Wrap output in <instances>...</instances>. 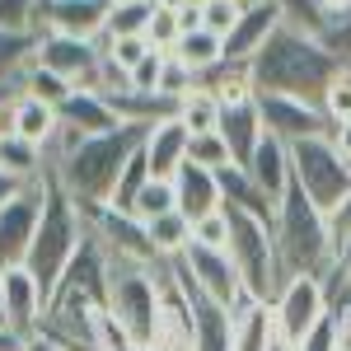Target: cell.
Here are the masks:
<instances>
[{
  "mask_svg": "<svg viewBox=\"0 0 351 351\" xmlns=\"http://www.w3.org/2000/svg\"><path fill=\"white\" fill-rule=\"evenodd\" d=\"M145 136H150V127H141V122H122V127L99 132V136H80V132L56 127L52 145H47V169H52L56 183L80 202V211L108 206L122 169L145 145Z\"/></svg>",
  "mask_w": 351,
  "mask_h": 351,
  "instance_id": "cell-1",
  "label": "cell"
},
{
  "mask_svg": "<svg viewBox=\"0 0 351 351\" xmlns=\"http://www.w3.org/2000/svg\"><path fill=\"white\" fill-rule=\"evenodd\" d=\"M248 66H253V89L258 94H291V99L319 104V108H324L328 84L342 71V61L332 56V47L324 38H309V33L286 24L258 47V56Z\"/></svg>",
  "mask_w": 351,
  "mask_h": 351,
  "instance_id": "cell-2",
  "label": "cell"
},
{
  "mask_svg": "<svg viewBox=\"0 0 351 351\" xmlns=\"http://www.w3.org/2000/svg\"><path fill=\"white\" fill-rule=\"evenodd\" d=\"M271 234H276V253H281L286 276H328L337 267V243H332V230H328V211L304 197V188L295 178L276 202Z\"/></svg>",
  "mask_w": 351,
  "mask_h": 351,
  "instance_id": "cell-3",
  "label": "cell"
},
{
  "mask_svg": "<svg viewBox=\"0 0 351 351\" xmlns=\"http://www.w3.org/2000/svg\"><path fill=\"white\" fill-rule=\"evenodd\" d=\"M84 234H89V220H84L80 202L61 188L52 178V169H47V206H43V225H38V239H33L28 263H24L38 276L47 304H52L56 281H61V271L71 267V258H75V248L84 243Z\"/></svg>",
  "mask_w": 351,
  "mask_h": 351,
  "instance_id": "cell-4",
  "label": "cell"
},
{
  "mask_svg": "<svg viewBox=\"0 0 351 351\" xmlns=\"http://www.w3.org/2000/svg\"><path fill=\"white\" fill-rule=\"evenodd\" d=\"M220 211L230 216V258H234V267H239L248 295L271 304V300L281 295V286L291 281L286 267H281L271 225H263V220L248 216V211H234V206H220Z\"/></svg>",
  "mask_w": 351,
  "mask_h": 351,
  "instance_id": "cell-5",
  "label": "cell"
},
{
  "mask_svg": "<svg viewBox=\"0 0 351 351\" xmlns=\"http://www.w3.org/2000/svg\"><path fill=\"white\" fill-rule=\"evenodd\" d=\"M108 314L117 328L132 337L136 347H155L160 337V314H164V291L160 271L141 263H112V291H108Z\"/></svg>",
  "mask_w": 351,
  "mask_h": 351,
  "instance_id": "cell-6",
  "label": "cell"
},
{
  "mask_svg": "<svg viewBox=\"0 0 351 351\" xmlns=\"http://www.w3.org/2000/svg\"><path fill=\"white\" fill-rule=\"evenodd\" d=\"M169 263H173L178 276H188L202 295L216 300V304H225L230 314H243V309L263 304V300L248 295V286H243V276H239V267H234V258H230V248H202V243H188V253H178V258H169Z\"/></svg>",
  "mask_w": 351,
  "mask_h": 351,
  "instance_id": "cell-7",
  "label": "cell"
},
{
  "mask_svg": "<svg viewBox=\"0 0 351 351\" xmlns=\"http://www.w3.org/2000/svg\"><path fill=\"white\" fill-rule=\"evenodd\" d=\"M291 178L304 188L309 202H319L324 211H332L351 192V164L332 145V136H314V141L291 145Z\"/></svg>",
  "mask_w": 351,
  "mask_h": 351,
  "instance_id": "cell-8",
  "label": "cell"
},
{
  "mask_svg": "<svg viewBox=\"0 0 351 351\" xmlns=\"http://www.w3.org/2000/svg\"><path fill=\"white\" fill-rule=\"evenodd\" d=\"M271 319H276V337H281L286 347H300V342L328 319L324 276H291V281L281 286V295L271 300Z\"/></svg>",
  "mask_w": 351,
  "mask_h": 351,
  "instance_id": "cell-9",
  "label": "cell"
},
{
  "mask_svg": "<svg viewBox=\"0 0 351 351\" xmlns=\"http://www.w3.org/2000/svg\"><path fill=\"white\" fill-rule=\"evenodd\" d=\"M43 206H47V178L24 183L0 206V267H24L28 263V248H33L38 225H43Z\"/></svg>",
  "mask_w": 351,
  "mask_h": 351,
  "instance_id": "cell-10",
  "label": "cell"
},
{
  "mask_svg": "<svg viewBox=\"0 0 351 351\" xmlns=\"http://www.w3.org/2000/svg\"><path fill=\"white\" fill-rule=\"evenodd\" d=\"M89 230L99 234V243L112 253V263H141V267H155V243H150V225L132 211H117V206H89L84 211Z\"/></svg>",
  "mask_w": 351,
  "mask_h": 351,
  "instance_id": "cell-11",
  "label": "cell"
},
{
  "mask_svg": "<svg viewBox=\"0 0 351 351\" xmlns=\"http://www.w3.org/2000/svg\"><path fill=\"white\" fill-rule=\"evenodd\" d=\"M38 66L56 71L75 89H99L104 84V43L99 38H61V33H43L38 47Z\"/></svg>",
  "mask_w": 351,
  "mask_h": 351,
  "instance_id": "cell-12",
  "label": "cell"
},
{
  "mask_svg": "<svg viewBox=\"0 0 351 351\" xmlns=\"http://www.w3.org/2000/svg\"><path fill=\"white\" fill-rule=\"evenodd\" d=\"M108 291H112V253L99 243V234L89 230L84 243L75 248V258H71V267L61 271L52 300L71 295V300H89V304L108 309Z\"/></svg>",
  "mask_w": 351,
  "mask_h": 351,
  "instance_id": "cell-13",
  "label": "cell"
},
{
  "mask_svg": "<svg viewBox=\"0 0 351 351\" xmlns=\"http://www.w3.org/2000/svg\"><path fill=\"white\" fill-rule=\"evenodd\" d=\"M258 108H263V127L271 136H281L286 145L332 136V122L319 104H304V99H291V94H258Z\"/></svg>",
  "mask_w": 351,
  "mask_h": 351,
  "instance_id": "cell-14",
  "label": "cell"
},
{
  "mask_svg": "<svg viewBox=\"0 0 351 351\" xmlns=\"http://www.w3.org/2000/svg\"><path fill=\"white\" fill-rule=\"evenodd\" d=\"M108 0H43L38 5V33H61V38H104L108 28Z\"/></svg>",
  "mask_w": 351,
  "mask_h": 351,
  "instance_id": "cell-15",
  "label": "cell"
},
{
  "mask_svg": "<svg viewBox=\"0 0 351 351\" xmlns=\"http://www.w3.org/2000/svg\"><path fill=\"white\" fill-rule=\"evenodd\" d=\"M5 314H10V332H19L24 342H38L43 319H47V295L28 267H5Z\"/></svg>",
  "mask_w": 351,
  "mask_h": 351,
  "instance_id": "cell-16",
  "label": "cell"
},
{
  "mask_svg": "<svg viewBox=\"0 0 351 351\" xmlns=\"http://www.w3.org/2000/svg\"><path fill=\"white\" fill-rule=\"evenodd\" d=\"M173 271V263H169ZM173 281L183 286V295L192 300V328H197V351H234V314L216 304V300H206L197 286H192L188 276H178L173 271Z\"/></svg>",
  "mask_w": 351,
  "mask_h": 351,
  "instance_id": "cell-17",
  "label": "cell"
},
{
  "mask_svg": "<svg viewBox=\"0 0 351 351\" xmlns=\"http://www.w3.org/2000/svg\"><path fill=\"white\" fill-rule=\"evenodd\" d=\"M276 28H281L276 0H253V5H243L239 24L230 28V38H225V61H253L258 47L267 43Z\"/></svg>",
  "mask_w": 351,
  "mask_h": 351,
  "instance_id": "cell-18",
  "label": "cell"
},
{
  "mask_svg": "<svg viewBox=\"0 0 351 351\" xmlns=\"http://www.w3.org/2000/svg\"><path fill=\"white\" fill-rule=\"evenodd\" d=\"M173 192H178V211L197 225V220H206V216H216L220 211V173L216 169H202V164H183L178 173H173Z\"/></svg>",
  "mask_w": 351,
  "mask_h": 351,
  "instance_id": "cell-19",
  "label": "cell"
},
{
  "mask_svg": "<svg viewBox=\"0 0 351 351\" xmlns=\"http://www.w3.org/2000/svg\"><path fill=\"white\" fill-rule=\"evenodd\" d=\"M56 108L52 104H43V99H33V94H14V104H10V112L0 117V136H24V141H33V145H52L56 136Z\"/></svg>",
  "mask_w": 351,
  "mask_h": 351,
  "instance_id": "cell-20",
  "label": "cell"
},
{
  "mask_svg": "<svg viewBox=\"0 0 351 351\" xmlns=\"http://www.w3.org/2000/svg\"><path fill=\"white\" fill-rule=\"evenodd\" d=\"M220 136H225V145H230L234 164H248V160H253L258 141L267 136L258 99H243V104H225V112H220Z\"/></svg>",
  "mask_w": 351,
  "mask_h": 351,
  "instance_id": "cell-21",
  "label": "cell"
},
{
  "mask_svg": "<svg viewBox=\"0 0 351 351\" xmlns=\"http://www.w3.org/2000/svg\"><path fill=\"white\" fill-rule=\"evenodd\" d=\"M56 122H61L66 132H80V136H99V132L122 127V117L108 108V99H104L99 89H75V94L56 108Z\"/></svg>",
  "mask_w": 351,
  "mask_h": 351,
  "instance_id": "cell-22",
  "label": "cell"
},
{
  "mask_svg": "<svg viewBox=\"0 0 351 351\" xmlns=\"http://www.w3.org/2000/svg\"><path fill=\"white\" fill-rule=\"evenodd\" d=\"M188 141H192V132L178 122V117L155 122L150 136H145V160H150V173H155V178H173V173L188 164Z\"/></svg>",
  "mask_w": 351,
  "mask_h": 351,
  "instance_id": "cell-23",
  "label": "cell"
},
{
  "mask_svg": "<svg viewBox=\"0 0 351 351\" xmlns=\"http://www.w3.org/2000/svg\"><path fill=\"white\" fill-rule=\"evenodd\" d=\"M248 169V178L258 183V188L267 192L271 202H281V192L291 188V145L281 141V136H263L258 141V150H253V160L243 164Z\"/></svg>",
  "mask_w": 351,
  "mask_h": 351,
  "instance_id": "cell-24",
  "label": "cell"
},
{
  "mask_svg": "<svg viewBox=\"0 0 351 351\" xmlns=\"http://www.w3.org/2000/svg\"><path fill=\"white\" fill-rule=\"evenodd\" d=\"M220 197H225L220 206H234V211L258 216L263 225H276V202H271L267 192L248 178V169H243V164H225V169H220Z\"/></svg>",
  "mask_w": 351,
  "mask_h": 351,
  "instance_id": "cell-25",
  "label": "cell"
},
{
  "mask_svg": "<svg viewBox=\"0 0 351 351\" xmlns=\"http://www.w3.org/2000/svg\"><path fill=\"white\" fill-rule=\"evenodd\" d=\"M43 33L38 28H0V84H24L28 66L38 61Z\"/></svg>",
  "mask_w": 351,
  "mask_h": 351,
  "instance_id": "cell-26",
  "label": "cell"
},
{
  "mask_svg": "<svg viewBox=\"0 0 351 351\" xmlns=\"http://www.w3.org/2000/svg\"><path fill=\"white\" fill-rule=\"evenodd\" d=\"M0 169L19 183H38V178H47V150L24 136H0Z\"/></svg>",
  "mask_w": 351,
  "mask_h": 351,
  "instance_id": "cell-27",
  "label": "cell"
},
{
  "mask_svg": "<svg viewBox=\"0 0 351 351\" xmlns=\"http://www.w3.org/2000/svg\"><path fill=\"white\" fill-rule=\"evenodd\" d=\"M276 319H271V304H253L234 314V351H276Z\"/></svg>",
  "mask_w": 351,
  "mask_h": 351,
  "instance_id": "cell-28",
  "label": "cell"
},
{
  "mask_svg": "<svg viewBox=\"0 0 351 351\" xmlns=\"http://www.w3.org/2000/svg\"><path fill=\"white\" fill-rule=\"evenodd\" d=\"M173 56H178L183 66H192L197 75H206V71H216L220 61H225V38H220V33H211V28H192V33H183V38H178Z\"/></svg>",
  "mask_w": 351,
  "mask_h": 351,
  "instance_id": "cell-29",
  "label": "cell"
},
{
  "mask_svg": "<svg viewBox=\"0 0 351 351\" xmlns=\"http://www.w3.org/2000/svg\"><path fill=\"white\" fill-rule=\"evenodd\" d=\"M220 112H225V104H220L206 84H197V89H188V94L178 99V122H183L192 136L220 132Z\"/></svg>",
  "mask_w": 351,
  "mask_h": 351,
  "instance_id": "cell-30",
  "label": "cell"
},
{
  "mask_svg": "<svg viewBox=\"0 0 351 351\" xmlns=\"http://www.w3.org/2000/svg\"><path fill=\"white\" fill-rule=\"evenodd\" d=\"M150 243H155V258L169 263V258H178V253H188L192 243V220L183 211H169V216L150 220Z\"/></svg>",
  "mask_w": 351,
  "mask_h": 351,
  "instance_id": "cell-31",
  "label": "cell"
},
{
  "mask_svg": "<svg viewBox=\"0 0 351 351\" xmlns=\"http://www.w3.org/2000/svg\"><path fill=\"white\" fill-rule=\"evenodd\" d=\"M155 10H160V0H127V5H112L104 38H145Z\"/></svg>",
  "mask_w": 351,
  "mask_h": 351,
  "instance_id": "cell-32",
  "label": "cell"
},
{
  "mask_svg": "<svg viewBox=\"0 0 351 351\" xmlns=\"http://www.w3.org/2000/svg\"><path fill=\"white\" fill-rule=\"evenodd\" d=\"M276 10H281L286 28H300L309 38H328V28H332V14L324 0H276Z\"/></svg>",
  "mask_w": 351,
  "mask_h": 351,
  "instance_id": "cell-33",
  "label": "cell"
},
{
  "mask_svg": "<svg viewBox=\"0 0 351 351\" xmlns=\"http://www.w3.org/2000/svg\"><path fill=\"white\" fill-rule=\"evenodd\" d=\"M169 211H178L173 178H150V183L141 188V197L132 202V216H141L145 225H150V220H160V216H169Z\"/></svg>",
  "mask_w": 351,
  "mask_h": 351,
  "instance_id": "cell-34",
  "label": "cell"
},
{
  "mask_svg": "<svg viewBox=\"0 0 351 351\" xmlns=\"http://www.w3.org/2000/svg\"><path fill=\"white\" fill-rule=\"evenodd\" d=\"M150 178H155V173H150L145 145H141L132 160H127V169H122V178H117V192H112V202H108V206H117V211H132V202L141 197V188H145Z\"/></svg>",
  "mask_w": 351,
  "mask_h": 351,
  "instance_id": "cell-35",
  "label": "cell"
},
{
  "mask_svg": "<svg viewBox=\"0 0 351 351\" xmlns=\"http://www.w3.org/2000/svg\"><path fill=\"white\" fill-rule=\"evenodd\" d=\"M24 94H33V99H43V104H52V108H61L71 94H75V84H66L56 71H47V66H28V75H24Z\"/></svg>",
  "mask_w": 351,
  "mask_h": 351,
  "instance_id": "cell-36",
  "label": "cell"
},
{
  "mask_svg": "<svg viewBox=\"0 0 351 351\" xmlns=\"http://www.w3.org/2000/svg\"><path fill=\"white\" fill-rule=\"evenodd\" d=\"M188 160L202 164V169H225V164H234V155H230V145H225V136L220 132H202L188 141Z\"/></svg>",
  "mask_w": 351,
  "mask_h": 351,
  "instance_id": "cell-37",
  "label": "cell"
},
{
  "mask_svg": "<svg viewBox=\"0 0 351 351\" xmlns=\"http://www.w3.org/2000/svg\"><path fill=\"white\" fill-rule=\"evenodd\" d=\"M178 38H183L178 5H160V10H155V19H150V28H145V43H150L155 52H173V47H178Z\"/></svg>",
  "mask_w": 351,
  "mask_h": 351,
  "instance_id": "cell-38",
  "label": "cell"
},
{
  "mask_svg": "<svg viewBox=\"0 0 351 351\" xmlns=\"http://www.w3.org/2000/svg\"><path fill=\"white\" fill-rule=\"evenodd\" d=\"M99 43H104V56H108L117 71H127V75H132V66H141L145 56L155 52L145 38H99Z\"/></svg>",
  "mask_w": 351,
  "mask_h": 351,
  "instance_id": "cell-39",
  "label": "cell"
},
{
  "mask_svg": "<svg viewBox=\"0 0 351 351\" xmlns=\"http://www.w3.org/2000/svg\"><path fill=\"white\" fill-rule=\"evenodd\" d=\"M324 112H328V122H332V127L351 122V66H342V71H337V80L328 84V94H324Z\"/></svg>",
  "mask_w": 351,
  "mask_h": 351,
  "instance_id": "cell-40",
  "label": "cell"
},
{
  "mask_svg": "<svg viewBox=\"0 0 351 351\" xmlns=\"http://www.w3.org/2000/svg\"><path fill=\"white\" fill-rule=\"evenodd\" d=\"M239 14H243V0H206V5H202V28L230 38V28L239 24Z\"/></svg>",
  "mask_w": 351,
  "mask_h": 351,
  "instance_id": "cell-41",
  "label": "cell"
},
{
  "mask_svg": "<svg viewBox=\"0 0 351 351\" xmlns=\"http://www.w3.org/2000/svg\"><path fill=\"white\" fill-rule=\"evenodd\" d=\"M164 66H169V52H150L141 66H132V75H127V84L132 89H141V94H160L164 84Z\"/></svg>",
  "mask_w": 351,
  "mask_h": 351,
  "instance_id": "cell-42",
  "label": "cell"
},
{
  "mask_svg": "<svg viewBox=\"0 0 351 351\" xmlns=\"http://www.w3.org/2000/svg\"><path fill=\"white\" fill-rule=\"evenodd\" d=\"M192 243H202V248H230V216L216 211V216L197 220L192 225Z\"/></svg>",
  "mask_w": 351,
  "mask_h": 351,
  "instance_id": "cell-43",
  "label": "cell"
},
{
  "mask_svg": "<svg viewBox=\"0 0 351 351\" xmlns=\"http://www.w3.org/2000/svg\"><path fill=\"white\" fill-rule=\"evenodd\" d=\"M43 0H0V28H33Z\"/></svg>",
  "mask_w": 351,
  "mask_h": 351,
  "instance_id": "cell-44",
  "label": "cell"
},
{
  "mask_svg": "<svg viewBox=\"0 0 351 351\" xmlns=\"http://www.w3.org/2000/svg\"><path fill=\"white\" fill-rule=\"evenodd\" d=\"M328 230H332V243L342 248V243H351V192L328 211Z\"/></svg>",
  "mask_w": 351,
  "mask_h": 351,
  "instance_id": "cell-45",
  "label": "cell"
},
{
  "mask_svg": "<svg viewBox=\"0 0 351 351\" xmlns=\"http://www.w3.org/2000/svg\"><path fill=\"white\" fill-rule=\"evenodd\" d=\"M291 351H337V328H332V314H328L324 324L314 328L300 347H291Z\"/></svg>",
  "mask_w": 351,
  "mask_h": 351,
  "instance_id": "cell-46",
  "label": "cell"
},
{
  "mask_svg": "<svg viewBox=\"0 0 351 351\" xmlns=\"http://www.w3.org/2000/svg\"><path fill=\"white\" fill-rule=\"evenodd\" d=\"M33 342H24L19 332H10V328H0V351H28Z\"/></svg>",
  "mask_w": 351,
  "mask_h": 351,
  "instance_id": "cell-47",
  "label": "cell"
},
{
  "mask_svg": "<svg viewBox=\"0 0 351 351\" xmlns=\"http://www.w3.org/2000/svg\"><path fill=\"white\" fill-rule=\"evenodd\" d=\"M19 188H24V183H19V178H10V173L0 169V206H5V202H10V197H14Z\"/></svg>",
  "mask_w": 351,
  "mask_h": 351,
  "instance_id": "cell-48",
  "label": "cell"
},
{
  "mask_svg": "<svg viewBox=\"0 0 351 351\" xmlns=\"http://www.w3.org/2000/svg\"><path fill=\"white\" fill-rule=\"evenodd\" d=\"M337 267L351 276V243H342V248H337Z\"/></svg>",
  "mask_w": 351,
  "mask_h": 351,
  "instance_id": "cell-49",
  "label": "cell"
},
{
  "mask_svg": "<svg viewBox=\"0 0 351 351\" xmlns=\"http://www.w3.org/2000/svg\"><path fill=\"white\" fill-rule=\"evenodd\" d=\"M0 328H10V314H5V267H0Z\"/></svg>",
  "mask_w": 351,
  "mask_h": 351,
  "instance_id": "cell-50",
  "label": "cell"
},
{
  "mask_svg": "<svg viewBox=\"0 0 351 351\" xmlns=\"http://www.w3.org/2000/svg\"><path fill=\"white\" fill-rule=\"evenodd\" d=\"M183 5H197V10H202V5H206V0H183Z\"/></svg>",
  "mask_w": 351,
  "mask_h": 351,
  "instance_id": "cell-51",
  "label": "cell"
},
{
  "mask_svg": "<svg viewBox=\"0 0 351 351\" xmlns=\"http://www.w3.org/2000/svg\"><path fill=\"white\" fill-rule=\"evenodd\" d=\"M160 5H183V0H160Z\"/></svg>",
  "mask_w": 351,
  "mask_h": 351,
  "instance_id": "cell-52",
  "label": "cell"
},
{
  "mask_svg": "<svg viewBox=\"0 0 351 351\" xmlns=\"http://www.w3.org/2000/svg\"><path fill=\"white\" fill-rule=\"evenodd\" d=\"M108 5H127V0H108Z\"/></svg>",
  "mask_w": 351,
  "mask_h": 351,
  "instance_id": "cell-53",
  "label": "cell"
},
{
  "mask_svg": "<svg viewBox=\"0 0 351 351\" xmlns=\"http://www.w3.org/2000/svg\"><path fill=\"white\" fill-rule=\"evenodd\" d=\"M276 351H291V347H286V342H281V347H276Z\"/></svg>",
  "mask_w": 351,
  "mask_h": 351,
  "instance_id": "cell-54",
  "label": "cell"
},
{
  "mask_svg": "<svg viewBox=\"0 0 351 351\" xmlns=\"http://www.w3.org/2000/svg\"><path fill=\"white\" fill-rule=\"evenodd\" d=\"M243 5H253V0H243Z\"/></svg>",
  "mask_w": 351,
  "mask_h": 351,
  "instance_id": "cell-55",
  "label": "cell"
}]
</instances>
